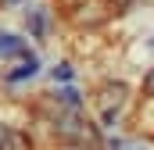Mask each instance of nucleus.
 I'll return each mask as SVG.
<instances>
[{
    "label": "nucleus",
    "instance_id": "f257e3e1",
    "mask_svg": "<svg viewBox=\"0 0 154 150\" xmlns=\"http://www.w3.org/2000/svg\"><path fill=\"white\" fill-rule=\"evenodd\" d=\"M122 97H125L122 86H108V89H104V100H100V114H104V122L115 118V111L122 107Z\"/></svg>",
    "mask_w": 154,
    "mask_h": 150
},
{
    "label": "nucleus",
    "instance_id": "f03ea898",
    "mask_svg": "<svg viewBox=\"0 0 154 150\" xmlns=\"http://www.w3.org/2000/svg\"><path fill=\"white\" fill-rule=\"evenodd\" d=\"M14 54H25L22 39L11 36V32H0V57H14Z\"/></svg>",
    "mask_w": 154,
    "mask_h": 150
},
{
    "label": "nucleus",
    "instance_id": "7ed1b4c3",
    "mask_svg": "<svg viewBox=\"0 0 154 150\" xmlns=\"http://www.w3.org/2000/svg\"><path fill=\"white\" fill-rule=\"evenodd\" d=\"M36 68H39V61L32 57V54H25V64H22L18 72H11V82H22V79H29V75H36Z\"/></svg>",
    "mask_w": 154,
    "mask_h": 150
},
{
    "label": "nucleus",
    "instance_id": "20e7f679",
    "mask_svg": "<svg viewBox=\"0 0 154 150\" xmlns=\"http://www.w3.org/2000/svg\"><path fill=\"white\" fill-rule=\"evenodd\" d=\"M29 29H32V36H43V29H47L43 11H32V14H29Z\"/></svg>",
    "mask_w": 154,
    "mask_h": 150
},
{
    "label": "nucleus",
    "instance_id": "39448f33",
    "mask_svg": "<svg viewBox=\"0 0 154 150\" xmlns=\"http://www.w3.org/2000/svg\"><path fill=\"white\" fill-rule=\"evenodd\" d=\"M57 100H61L65 107H79V93H75V89H61V93H57Z\"/></svg>",
    "mask_w": 154,
    "mask_h": 150
},
{
    "label": "nucleus",
    "instance_id": "423d86ee",
    "mask_svg": "<svg viewBox=\"0 0 154 150\" xmlns=\"http://www.w3.org/2000/svg\"><path fill=\"white\" fill-rule=\"evenodd\" d=\"M4 140V150H25V140L22 136H0Z\"/></svg>",
    "mask_w": 154,
    "mask_h": 150
},
{
    "label": "nucleus",
    "instance_id": "0eeeda50",
    "mask_svg": "<svg viewBox=\"0 0 154 150\" xmlns=\"http://www.w3.org/2000/svg\"><path fill=\"white\" fill-rule=\"evenodd\" d=\"M54 79H72V64H57L54 68Z\"/></svg>",
    "mask_w": 154,
    "mask_h": 150
},
{
    "label": "nucleus",
    "instance_id": "6e6552de",
    "mask_svg": "<svg viewBox=\"0 0 154 150\" xmlns=\"http://www.w3.org/2000/svg\"><path fill=\"white\" fill-rule=\"evenodd\" d=\"M65 150H86V147H65Z\"/></svg>",
    "mask_w": 154,
    "mask_h": 150
},
{
    "label": "nucleus",
    "instance_id": "1a4fd4ad",
    "mask_svg": "<svg viewBox=\"0 0 154 150\" xmlns=\"http://www.w3.org/2000/svg\"><path fill=\"white\" fill-rule=\"evenodd\" d=\"M4 4H14V0H4Z\"/></svg>",
    "mask_w": 154,
    "mask_h": 150
}]
</instances>
